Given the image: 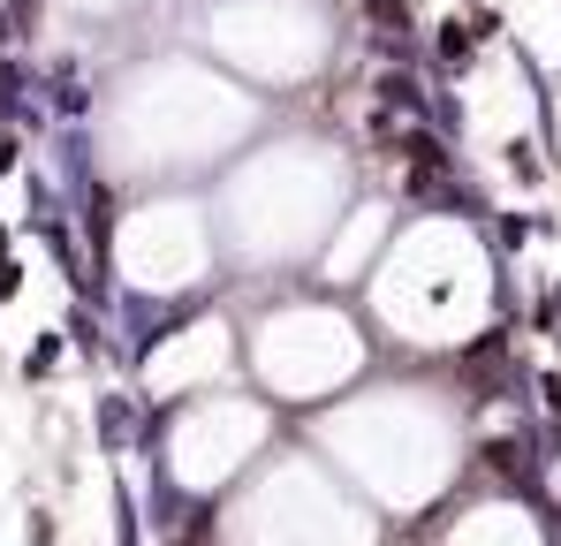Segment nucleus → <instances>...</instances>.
<instances>
[{"instance_id": "1", "label": "nucleus", "mask_w": 561, "mask_h": 546, "mask_svg": "<svg viewBox=\"0 0 561 546\" xmlns=\"http://www.w3.org/2000/svg\"><path fill=\"white\" fill-rule=\"evenodd\" d=\"M0 23H8V38H23V31L38 23V0H8V8H0Z\"/></svg>"}, {"instance_id": "2", "label": "nucleus", "mask_w": 561, "mask_h": 546, "mask_svg": "<svg viewBox=\"0 0 561 546\" xmlns=\"http://www.w3.org/2000/svg\"><path fill=\"white\" fill-rule=\"evenodd\" d=\"M15 281H23V266H15V259H0V296H15Z\"/></svg>"}, {"instance_id": "3", "label": "nucleus", "mask_w": 561, "mask_h": 546, "mask_svg": "<svg viewBox=\"0 0 561 546\" xmlns=\"http://www.w3.org/2000/svg\"><path fill=\"white\" fill-rule=\"evenodd\" d=\"M15 152H23V145H15V137H0V175L15 168Z\"/></svg>"}]
</instances>
